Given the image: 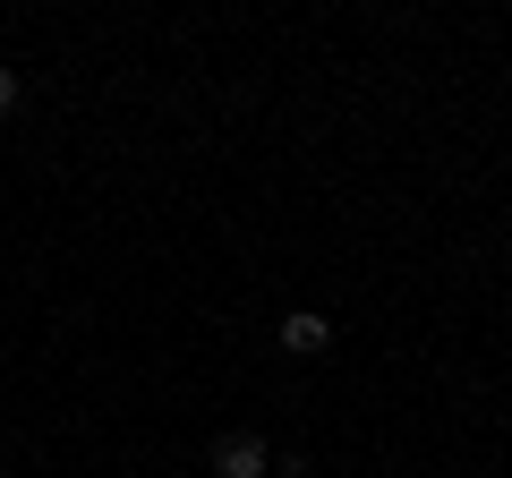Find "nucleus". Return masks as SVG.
Returning <instances> with one entry per match:
<instances>
[{"mask_svg":"<svg viewBox=\"0 0 512 478\" xmlns=\"http://www.w3.org/2000/svg\"><path fill=\"white\" fill-rule=\"evenodd\" d=\"M265 470H274V444L248 436V427H231V436L214 444V478H265Z\"/></svg>","mask_w":512,"mask_h":478,"instance_id":"f257e3e1","label":"nucleus"},{"mask_svg":"<svg viewBox=\"0 0 512 478\" xmlns=\"http://www.w3.org/2000/svg\"><path fill=\"white\" fill-rule=\"evenodd\" d=\"M282 350H291V359H325V350H333V325H325L316 308L282 316Z\"/></svg>","mask_w":512,"mask_h":478,"instance_id":"f03ea898","label":"nucleus"},{"mask_svg":"<svg viewBox=\"0 0 512 478\" xmlns=\"http://www.w3.org/2000/svg\"><path fill=\"white\" fill-rule=\"evenodd\" d=\"M18 94H26V86H18V69H0V120L18 111Z\"/></svg>","mask_w":512,"mask_h":478,"instance_id":"7ed1b4c3","label":"nucleus"}]
</instances>
